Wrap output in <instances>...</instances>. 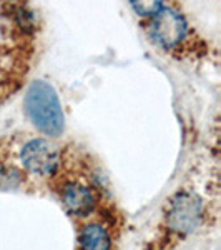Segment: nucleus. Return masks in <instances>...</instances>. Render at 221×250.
<instances>
[{"mask_svg":"<svg viewBox=\"0 0 221 250\" xmlns=\"http://www.w3.org/2000/svg\"><path fill=\"white\" fill-rule=\"evenodd\" d=\"M25 112L43 135L57 139L65 130V115L58 94L45 80H35L25 94Z\"/></svg>","mask_w":221,"mask_h":250,"instance_id":"obj_1","label":"nucleus"},{"mask_svg":"<svg viewBox=\"0 0 221 250\" xmlns=\"http://www.w3.org/2000/svg\"><path fill=\"white\" fill-rule=\"evenodd\" d=\"M203 217L204 205L202 197L190 188H183L168 200L165 210V227L168 232L184 237L198 230Z\"/></svg>","mask_w":221,"mask_h":250,"instance_id":"obj_2","label":"nucleus"},{"mask_svg":"<svg viewBox=\"0 0 221 250\" xmlns=\"http://www.w3.org/2000/svg\"><path fill=\"white\" fill-rule=\"evenodd\" d=\"M188 32L190 27L186 19L173 7L163 5L162 10L155 17H151L148 23V34L151 40L165 50L178 48L188 39Z\"/></svg>","mask_w":221,"mask_h":250,"instance_id":"obj_3","label":"nucleus"},{"mask_svg":"<svg viewBox=\"0 0 221 250\" xmlns=\"http://www.w3.org/2000/svg\"><path fill=\"white\" fill-rule=\"evenodd\" d=\"M20 162L34 175L50 177L60 165L58 148L48 139H30L20 148Z\"/></svg>","mask_w":221,"mask_h":250,"instance_id":"obj_4","label":"nucleus"},{"mask_svg":"<svg viewBox=\"0 0 221 250\" xmlns=\"http://www.w3.org/2000/svg\"><path fill=\"white\" fill-rule=\"evenodd\" d=\"M60 197H62V204L67 208V212L78 219H85L95 210L96 197L93 190L88 185L77 182V180H72L63 185Z\"/></svg>","mask_w":221,"mask_h":250,"instance_id":"obj_5","label":"nucleus"},{"mask_svg":"<svg viewBox=\"0 0 221 250\" xmlns=\"http://www.w3.org/2000/svg\"><path fill=\"white\" fill-rule=\"evenodd\" d=\"M80 250H113L110 230L100 222H88L78 233Z\"/></svg>","mask_w":221,"mask_h":250,"instance_id":"obj_6","label":"nucleus"},{"mask_svg":"<svg viewBox=\"0 0 221 250\" xmlns=\"http://www.w3.org/2000/svg\"><path fill=\"white\" fill-rule=\"evenodd\" d=\"M162 2H131V9H133L140 17H155L160 10H162Z\"/></svg>","mask_w":221,"mask_h":250,"instance_id":"obj_7","label":"nucleus"}]
</instances>
